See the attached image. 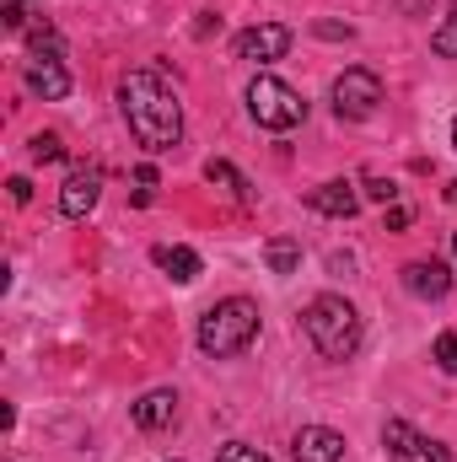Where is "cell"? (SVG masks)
Listing matches in <instances>:
<instances>
[{
  "mask_svg": "<svg viewBox=\"0 0 457 462\" xmlns=\"http://www.w3.org/2000/svg\"><path fill=\"white\" fill-rule=\"evenodd\" d=\"M247 114H253L258 129L285 134V129H296V124L307 118V103H302V92L285 87L280 76H253V87H247Z\"/></svg>",
  "mask_w": 457,
  "mask_h": 462,
  "instance_id": "277c9868",
  "label": "cell"
},
{
  "mask_svg": "<svg viewBox=\"0 0 457 462\" xmlns=\"http://www.w3.org/2000/svg\"><path fill=\"white\" fill-rule=\"evenodd\" d=\"M431 49H436L442 60H457V0H452V11L442 16V27L431 32Z\"/></svg>",
  "mask_w": 457,
  "mask_h": 462,
  "instance_id": "e0dca14e",
  "label": "cell"
},
{
  "mask_svg": "<svg viewBox=\"0 0 457 462\" xmlns=\"http://www.w3.org/2000/svg\"><path fill=\"white\" fill-rule=\"evenodd\" d=\"M167 462H183V457H167Z\"/></svg>",
  "mask_w": 457,
  "mask_h": 462,
  "instance_id": "f546056e",
  "label": "cell"
},
{
  "mask_svg": "<svg viewBox=\"0 0 457 462\" xmlns=\"http://www.w3.org/2000/svg\"><path fill=\"white\" fill-rule=\"evenodd\" d=\"M0 22H5L11 32H22V22H27V16H22V0H5V5H0Z\"/></svg>",
  "mask_w": 457,
  "mask_h": 462,
  "instance_id": "7402d4cb",
  "label": "cell"
},
{
  "mask_svg": "<svg viewBox=\"0 0 457 462\" xmlns=\"http://www.w3.org/2000/svg\"><path fill=\"white\" fill-rule=\"evenodd\" d=\"M205 178H210L216 189H231L237 199H253V189H247V178H242V172H237L231 162H221V156H210V162H205Z\"/></svg>",
  "mask_w": 457,
  "mask_h": 462,
  "instance_id": "2e32d148",
  "label": "cell"
},
{
  "mask_svg": "<svg viewBox=\"0 0 457 462\" xmlns=\"http://www.w3.org/2000/svg\"><path fill=\"white\" fill-rule=\"evenodd\" d=\"M151 258H156V269H162V274H173L178 285H194V280H200V269H205V263H200V253H194V247H183V242H162Z\"/></svg>",
  "mask_w": 457,
  "mask_h": 462,
  "instance_id": "5bb4252c",
  "label": "cell"
},
{
  "mask_svg": "<svg viewBox=\"0 0 457 462\" xmlns=\"http://www.w3.org/2000/svg\"><path fill=\"white\" fill-rule=\"evenodd\" d=\"M5 189H11V205H33V183L27 178H11Z\"/></svg>",
  "mask_w": 457,
  "mask_h": 462,
  "instance_id": "cb8c5ba5",
  "label": "cell"
},
{
  "mask_svg": "<svg viewBox=\"0 0 457 462\" xmlns=\"http://www.w3.org/2000/svg\"><path fill=\"white\" fill-rule=\"evenodd\" d=\"M118 114L129 124L135 145L151 151V156L173 151L183 140V103H178V92L167 87V76L156 65H140L118 81Z\"/></svg>",
  "mask_w": 457,
  "mask_h": 462,
  "instance_id": "6da1fadb",
  "label": "cell"
},
{
  "mask_svg": "<svg viewBox=\"0 0 457 462\" xmlns=\"http://www.w3.org/2000/svg\"><path fill=\"white\" fill-rule=\"evenodd\" d=\"M231 49H237V60H253V65H275V60H285V54H291V27H280V22H258V27H242Z\"/></svg>",
  "mask_w": 457,
  "mask_h": 462,
  "instance_id": "ba28073f",
  "label": "cell"
},
{
  "mask_svg": "<svg viewBox=\"0 0 457 462\" xmlns=\"http://www.w3.org/2000/svg\"><path fill=\"white\" fill-rule=\"evenodd\" d=\"M65 140L60 134H33V162H65Z\"/></svg>",
  "mask_w": 457,
  "mask_h": 462,
  "instance_id": "d6986e66",
  "label": "cell"
},
{
  "mask_svg": "<svg viewBox=\"0 0 457 462\" xmlns=\"http://www.w3.org/2000/svg\"><path fill=\"white\" fill-rule=\"evenodd\" d=\"M382 447H387L398 462H452V452H447L442 441L420 436L409 420H387V425H382Z\"/></svg>",
  "mask_w": 457,
  "mask_h": 462,
  "instance_id": "52a82bcc",
  "label": "cell"
},
{
  "mask_svg": "<svg viewBox=\"0 0 457 462\" xmlns=\"http://www.w3.org/2000/svg\"><path fill=\"white\" fill-rule=\"evenodd\" d=\"M377 108H382V76L366 70V65H350L340 81H334V114L350 118V124H360V118H371Z\"/></svg>",
  "mask_w": 457,
  "mask_h": 462,
  "instance_id": "5b68a950",
  "label": "cell"
},
{
  "mask_svg": "<svg viewBox=\"0 0 457 462\" xmlns=\"http://www.w3.org/2000/svg\"><path fill=\"white\" fill-rule=\"evenodd\" d=\"M210 32H221V16H205V22L194 27V38H210Z\"/></svg>",
  "mask_w": 457,
  "mask_h": 462,
  "instance_id": "484cf974",
  "label": "cell"
},
{
  "mask_svg": "<svg viewBox=\"0 0 457 462\" xmlns=\"http://www.w3.org/2000/svg\"><path fill=\"white\" fill-rule=\"evenodd\" d=\"M366 199L393 205V199H398V183H393V178H366Z\"/></svg>",
  "mask_w": 457,
  "mask_h": 462,
  "instance_id": "44dd1931",
  "label": "cell"
},
{
  "mask_svg": "<svg viewBox=\"0 0 457 462\" xmlns=\"http://www.w3.org/2000/svg\"><path fill=\"white\" fill-rule=\"evenodd\" d=\"M447 205H457V178L447 183Z\"/></svg>",
  "mask_w": 457,
  "mask_h": 462,
  "instance_id": "4316f807",
  "label": "cell"
},
{
  "mask_svg": "<svg viewBox=\"0 0 457 462\" xmlns=\"http://www.w3.org/2000/svg\"><path fill=\"white\" fill-rule=\"evenodd\" d=\"M302 328H307V339H312V349L323 360H355V349H360V312L344 296H334V291L307 301Z\"/></svg>",
  "mask_w": 457,
  "mask_h": 462,
  "instance_id": "7a4b0ae2",
  "label": "cell"
},
{
  "mask_svg": "<svg viewBox=\"0 0 457 462\" xmlns=\"http://www.w3.org/2000/svg\"><path fill=\"white\" fill-rule=\"evenodd\" d=\"M452 151H457V118H452Z\"/></svg>",
  "mask_w": 457,
  "mask_h": 462,
  "instance_id": "83f0119b",
  "label": "cell"
},
{
  "mask_svg": "<svg viewBox=\"0 0 457 462\" xmlns=\"http://www.w3.org/2000/svg\"><path fill=\"white\" fill-rule=\"evenodd\" d=\"M431 360L447 371V376H457V328H447V334H436V345H431Z\"/></svg>",
  "mask_w": 457,
  "mask_h": 462,
  "instance_id": "ac0fdd59",
  "label": "cell"
},
{
  "mask_svg": "<svg viewBox=\"0 0 457 462\" xmlns=\"http://www.w3.org/2000/svg\"><path fill=\"white\" fill-rule=\"evenodd\" d=\"M98 194H103V167L76 162V167L65 172V189H60V216H65V221H87L92 205H98Z\"/></svg>",
  "mask_w": 457,
  "mask_h": 462,
  "instance_id": "8992f818",
  "label": "cell"
},
{
  "mask_svg": "<svg viewBox=\"0 0 457 462\" xmlns=\"http://www.w3.org/2000/svg\"><path fill=\"white\" fill-rule=\"evenodd\" d=\"M253 339H258V307L247 296H227L200 318V349L210 360H231V355L253 349Z\"/></svg>",
  "mask_w": 457,
  "mask_h": 462,
  "instance_id": "3957f363",
  "label": "cell"
},
{
  "mask_svg": "<svg viewBox=\"0 0 457 462\" xmlns=\"http://www.w3.org/2000/svg\"><path fill=\"white\" fill-rule=\"evenodd\" d=\"M307 210H318V216H329V221H350V216L360 210V189H355L350 178H329V183L307 189Z\"/></svg>",
  "mask_w": 457,
  "mask_h": 462,
  "instance_id": "9c48e42d",
  "label": "cell"
},
{
  "mask_svg": "<svg viewBox=\"0 0 457 462\" xmlns=\"http://www.w3.org/2000/svg\"><path fill=\"white\" fill-rule=\"evenodd\" d=\"M27 92L43 97V103H60V97H70V70L60 60H33L27 65Z\"/></svg>",
  "mask_w": 457,
  "mask_h": 462,
  "instance_id": "4fadbf2b",
  "label": "cell"
},
{
  "mask_svg": "<svg viewBox=\"0 0 457 462\" xmlns=\"http://www.w3.org/2000/svg\"><path fill=\"white\" fill-rule=\"evenodd\" d=\"M409 221H415V216H409L404 205H387V216H382V226H387V231H404Z\"/></svg>",
  "mask_w": 457,
  "mask_h": 462,
  "instance_id": "603a6c76",
  "label": "cell"
},
{
  "mask_svg": "<svg viewBox=\"0 0 457 462\" xmlns=\"http://www.w3.org/2000/svg\"><path fill=\"white\" fill-rule=\"evenodd\" d=\"M296 462H340L344 457V436L329 430V425H302L296 441H291Z\"/></svg>",
  "mask_w": 457,
  "mask_h": 462,
  "instance_id": "8fae6325",
  "label": "cell"
},
{
  "mask_svg": "<svg viewBox=\"0 0 457 462\" xmlns=\"http://www.w3.org/2000/svg\"><path fill=\"white\" fill-rule=\"evenodd\" d=\"M452 253H457V231H452Z\"/></svg>",
  "mask_w": 457,
  "mask_h": 462,
  "instance_id": "f1b7e54d",
  "label": "cell"
},
{
  "mask_svg": "<svg viewBox=\"0 0 457 462\" xmlns=\"http://www.w3.org/2000/svg\"><path fill=\"white\" fill-rule=\"evenodd\" d=\"M404 291L420 301H442L452 291V269L442 258H415V263H404Z\"/></svg>",
  "mask_w": 457,
  "mask_h": 462,
  "instance_id": "30bf717a",
  "label": "cell"
},
{
  "mask_svg": "<svg viewBox=\"0 0 457 462\" xmlns=\"http://www.w3.org/2000/svg\"><path fill=\"white\" fill-rule=\"evenodd\" d=\"M216 462H275V457H264V452L247 447V441H227V447L216 452Z\"/></svg>",
  "mask_w": 457,
  "mask_h": 462,
  "instance_id": "ffe728a7",
  "label": "cell"
},
{
  "mask_svg": "<svg viewBox=\"0 0 457 462\" xmlns=\"http://www.w3.org/2000/svg\"><path fill=\"white\" fill-rule=\"evenodd\" d=\"M312 32H318V38H350L355 27H350V22H318Z\"/></svg>",
  "mask_w": 457,
  "mask_h": 462,
  "instance_id": "d4e9b609",
  "label": "cell"
},
{
  "mask_svg": "<svg viewBox=\"0 0 457 462\" xmlns=\"http://www.w3.org/2000/svg\"><path fill=\"white\" fill-rule=\"evenodd\" d=\"M129 420H135L140 430H167V425L178 420V393H173V387H151L140 403H129Z\"/></svg>",
  "mask_w": 457,
  "mask_h": 462,
  "instance_id": "7c38bea8",
  "label": "cell"
},
{
  "mask_svg": "<svg viewBox=\"0 0 457 462\" xmlns=\"http://www.w3.org/2000/svg\"><path fill=\"white\" fill-rule=\"evenodd\" d=\"M264 263H269V274H296L302 242H296V236H269V242H264Z\"/></svg>",
  "mask_w": 457,
  "mask_h": 462,
  "instance_id": "9a60e30c",
  "label": "cell"
}]
</instances>
